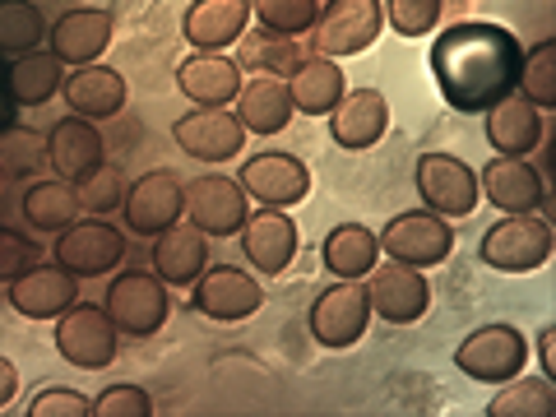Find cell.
I'll return each instance as SVG.
<instances>
[{
    "mask_svg": "<svg viewBox=\"0 0 556 417\" xmlns=\"http://www.w3.org/2000/svg\"><path fill=\"white\" fill-rule=\"evenodd\" d=\"M121 208H126L130 232L159 237L163 228H172V223H181V214H186V186L177 181V172L153 167L139 181H130L126 204H121Z\"/></svg>",
    "mask_w": 556,
    "mask_h": 417,
    "instance_id": "14",
    "label": "cell"
},
{
    "mask_svg": "<svg viewBox=\"0 0 556 417\" xmlns=\"http://www.w3.org/2000/svg\"><path fill=\"white\" fill-rule=\"evenodd\" d=\"M204 269H208V241L200 228L172 223V228L153 237V274H159L167 288H190Z\"/></svg>",
    "mask_w": 556,
    "mask_h": 417,
    "instance_id": "23",
    "label": "cell"
},
{
    "mask_svg": "<svg viewBox=\"0 0 556 417\" xmlns=\"http://www.w3.org/2000/svg\"><path fill=\"white\" fill-rule=\"evenodd\" d=\"M390 130V98L380 89H353L339 98V108L329 112V139L348 153H362L380 144V135Z\"/></svg>",
    "mask_w": 556,
    "mask_h": 417,
    "instance_id": "20",
    "label": "cell"
},
{
    "mask_svg": "<svg viewBox=\"0 0 556 417\" xmlns=\"http://www.w3.org/2000/svg\"><path fill=\"white\" fill-rule=\"evenodd\" d=\"M455 5H468V0H455Z\"/></svg>",
    "mask_w": 556,
    "mask_h": 417,
    "instance_id": "47",
    "label": "cell"
},
{
    "mask_svg": "<svg viewBox=\"0 0 556 417\" xmlns=\"http://www.w3.org/2000/svg\"><path fill=\"white\" fill-rule=\"evenodd\" d=\"M417 195L431 214L441 218H468L478 208V172L455 153H422L417 159Z\"/></svg>",
    "mask_w": 556,
    "mask_h": 417,
    "instance_id": "10",
    "label": "cell"
},
{
    "mask_svg": "<svg viewBox=\"0 0 556 417\" xmlns=\"http://www.w3.org/2000/svg\"><path fill=\"white\" fill-rule=\"evenodd\" d=\"M102 306H108V316H112V325L121 329V334L149 339V334H159V329H163L167 311H172V298H167V283L159 274L126 269V274L112 278L108 302H102Z\"/></svg>",
    "mask_w": 556,
    "mask_h": 417,
    "instance_id": "6",
    "label": "cell"
},
{
    "mask_svg": "<svg viewBox=\"0 0 556 417\" xmlns=\"http://www.w3.org/2000/svg\"><path fill=\"white\" fill-rule=\"evenodd\" d=\"M556 413V386L547 376H515L501 380L486 417H552Z\"/></svg>",
    "mask_w": 556,
    "mask_h": 417,
    "instance_id": "33",
    "label": "cell"
},
{
    "mask_svg": "<svg viewBox=\"0 0 556 417\" xmlns=\"http://www.w3.org/2000/svg\"><path fill=\"white\" fill-rule=\"evenodd\" d=\"M251 24V0H195L181 20V38L195 51L232 47Z\"/></svg>",
    "mask_w": 556,
    "mask_h": 417,
    "instance_id": "24",
    "label": "cell"
},
{
    "mask_svg": "<svg viewBox=\"0 0 556 417\" xmlns=\"http://www.w3.org/2000/svg\"><path fill=\"white\" fill-rule=\"evenodd\" d=\"M292 93H288V79H274V75H255L251 84H241L237 93V121L247 135H283L288 121H292Z\"/></svg>",
    "mask_w": 556,
    "mask_h": 417,
    "instance_id": "28",
    "label": "cell"
},
{
    "mask_svg": "<svg viewBox=\"0 0 556 417\" xmlns=\"http://www.w3.org/2000/svg\"><path fill=\"white\" fill-rule=\"evenodd\" d=\"M306 325H311V334H316L320 348H353L371 325V302L353 278H339L334 288L316 298Z\"/></svg>",
    "mask_w": 556,
    "mask_h": 417,
    "instance_id": "13",
    "label": "cell"
},
{
    "mask_svg": "<svg viewBox=\"0 0 556 417\" xmlns=\"http://www.w3.org/2000/svg\"><path fill=\"white\" fill-rule=\"evenodd\" d=\"M14 394H20V367L10 357H0V408H10Z\"/></svg>",
    "mask_w": 556,
    "mask_h": 417,
    "instance_id": "45",
    "label": "cell"
},
{
    "mask_svg": "<svg viewBox=\"0 0 556 417\" xmlns=\"http://www.w3.org/2000/svg\"><path fill=\"white\" fill-rule=\"evenodd\" d=\"M75 302H79V278L65 265H33L10 283V306L24 320H56Z\"/></svg>",
    "mask_w": 556,
    "mask_h": 417,
    "instance_id": "19",
    "label": "cell"
},
{
    "mask_svg": "<svg viewBox=\"0 0 556 417\" xmlns=\"http://www.w3.org/2000/svg\"><path fill=\"white\" fill-rule=\"evenodd\" d=\"M380 251L399 265H413V269H437L455 251V223L431 214V208H408L386 223L380 232Z\"/></svg>",
    "mask_w": 556,
    "mask_h": 417,
    "instance_id": "5",
    "label": "cell"
},
{
    "mask_svg": "<svg viewBox=\"0 0 556 417\" xmlns=\"http://www.w3.org/2000/svg\"><path fill=\"white\" fill-rule=\"evenodd\" d=\"M47 163V139L28 126H5L0 130V177L28 181L38 177V167Z\"/></svg>",
    "mask_w": 556,
    "mask_h": 417,
    "instance_id": "37",
    "label": "cell"
},
{
    "mask_svg": "<svg viewBox=\"0 0 556 417\" xmlns=\"http://www.w3.org/2000/svg\"><path fill=\"white\" fill-rule=\"evenodd\" d=\"M75 214H79V200L65 181H42L38 177L24 190V218H28L33 232H65L70 223H75Z\"/></svg>",
    "mask_w": 556,
    "mask_h": 417,
    "instance_id": "34",
    "label": "cell"
},
{
    "mask_svg": "<svg viewBox=\"0 0 556 417\" xmlns=\"http://www.w3.org/2000/svg\"><path fill=\"white\" fill-rule=\"evenodd\" d=\"M237 181L251 200H260V208H288L311 195V167L298 153H278V149L255 153L251 163H241Z\"/></svg>",
    "mask_w": 556,
    "mask_h": 417,
    "instance_id": "12",
    "label": "cell"
},
{
    "mask_svg": "<svg viewBox=\"0 0 556 417\" xmlns=\"http://www.w3.org/2000/svg\"><path fill=\"white\" fill-rule=\"evenodd\" d=\"M306 61V51L298 47V38H283V33H241L237 38V65L241 70H255V75H274V79H292L298 65Z\"/></svg>",
    "mask_w": 556,
    "mask_h": 417,
    "instance_id": "32",
    "label": "cell"
},
{
    "mask_svg": "<svg viewBox=\"0 0 556 417\" xmlns=\"http://www.w3.org/2000/svg\"><path fill=\"white\" fill-rule=\"evenodd\" d=\"M386 28V10L380 0H329L316 14V47L320 56L339 61V56H362Z\"/></svg>",
    "mask_w": 556,
    "mask_h": 417,
    "instance_id": "9",
    "label": "cell"
},
{
    "mask_svg": "<svg viewBox=\"0 0 556 417\" xmlns=\"http://www.w3.org/2000/svg\"><path fill=\"white\" fill-rule=\"evenodd\" d=\"M172 139L181 144V153L200 163H228L247 144V130L241 121L223 108H200V112H186L177 126H172Z\"/></svg>",
    "mask_w": 556,
    "mask_h": 417,
    "instance_id": "17",
    "label": "cell"
},
{
    "mask_svg": "<svg viewBox=\"0 0 556 417\" xmlns=\"http://www.w3.org/2000/svg\"><path fill=\"white\" fill-rule=\"evenodd\" d=\"M538 362H543V376L556 380V325H547L543 334H538Z\"/></svg>",
    "mask_w": 556,
    "mask_h": 417,
    "instance_id": "44",
    "label": "cell"
},
{
    "mask_svg": "<svg viewBox=\"0 0 556 417\" xmlns=\"http://www.w3.org/2000/svg\"><path fill=\"white\" fill-rule=\"evenodd\" d=\"M478 190L501 208V214H543L547 223L556 214L547 177L529 159H501V153H496V159L482 167Z\"/></svg>",
    "mask_w": 556,
    "mask_h": 417,
    "instance_id": "7",
    "label": "cell"
},
{
    "mask_svg": "<svg viewBox=\"0 0 556 417\" xmlns=\"http://www.w3.org/2000/svg\"><path fill=\"white\" fill-rule=\"evenodd\" d=\"M190 288H195L190 292V306L218 325L251 320L255 311L265 306V288H260L247 269H204Z\"/></svg>",
    "mask_w": 556,
    "mask_h": 417,
    "instance_id": "15",
    "label": "cell"
},
{
    "mask_svg": "<svg viewBox=\"0 0 556 417\" xmlns=\"http://www.w3.org/2000/svg\"><path fill=\"white\" fill-rule=\"evenodd\" d=\"M56 353L70 362L75 371H108L116 362L121 348V329L112 325L108 306L98 302H75L70 311L56 316Z\"/></svg>",
    "mask_w": 556,
    "mask_h": 417,
    "instance_id": "3",
    "label": "cell"
},
{
    "mask_svg": "<svg viewBox=\"0 0 556 417\" xmlns=\"http://www.w3.org/2000/svg\"><path fill=\"white\" fill-rule=\"evenodd\" d=\"M14 112H20V108H14V98H10V89H5V70H0V130L14 126Z\"/></svg>",
    "mask_w": 556,
    "mask_h": 417,
    "instance_id": "46",
    "label": "cell"
},
{
    "mask_svg": "<svg viewBox=\"0 0 556 417\" xmlns=\"http://www.w3.org/2000/svg\"><path fill=\"white\" fill-rule=\"evenodd\" d=\"M515 93L533 102L538 112H552L556 108V42H538L525 51L519 61V79H515Z\"/></svg>",
    "mask_w": 556,
    "mask_h": 417,
    "instance_id": "36",
    "label": "cell"
},
{
    "mask_svg": "<svg viewBox=\"0 0 556 417\" xmlns=\"http://www.w3.org/2000/svg\"><path fill=\"white\" fill-rule=\"evenodd\" d=\"M543 112L533 108V102H525L519 93L501 98L492 112H486V139H492V149L501 153V159H529V153L543 144Z\"/></svg>",
    "mask_w": 556,
    "mask_h": 417,
    "instance_id": "25",
    "label": "cell"
},
{
    "mask_svg": "<svg viewBox=\"0 0 556 417\" xmlns=\"http://www.w3.org/2000/svg\"><path fill=\"white\" fill-rule=\"evenodd\" d=\"M65 84V65L51 51H24L5 65V89L14 98V108H42L61 93Z\"/></svg>",
    "mask_w": 556,
    "mask_h": 417,
    "instance_id": "31",
    "label": "cell"
},
{
    "mask_svg": "<svg viewBox=\"0 0 556 417\" xmlns=\"http://www.w3.org/2000/svg\"><path fill=\"white\" fill-rule=\"evenodd\" d=\"M552 223L543 214H506L482 232L478 260L496 274H533L552 260Z\"/></svg>",
    "mask_w": 556,
    "mask_h": 417,
    "instance_id": "2",
    "label": "cell"
},
{
    "mask_svg": "<svg viewBox=\"0 0 556 417\" xmlns=\"http://www.w3.org/2000/svg\"><path fill=\"white\" fill-rule=\"evenodd\" d=\"M288 93H292V108H298L302 116H329L339 108V98L348 93V79H343L339 61L306 56L298 65V75L288 79Z\"/></svg>",
    "mask_w": 556,
    "mask_h": 417,
    "instance_id": "30",
    "label": "cell"
},
{
    "mask_svg": "<svg viewBox=\"0 0 556 417\" xmlns=\"http://www.w3.org/2000/svg\"><path fill=\"white\" fill-rule=\"evenodd\" d=\"M126 260V237L112 223H70L56 232V265H65L75 278H102Z\"/></svg>",
    "mask_w": 556,
    "mask_h": 417,
    "instance_id": "16",
    "label": "cell"
},
{
    "mask_svg": "<svg viewBox=\"0 0 556 417\" xmlns=\"http://www.w3.org/2000/svg\"><path fill=\"white\" fill-rule=\"evenodd\" d=\"M441 5L445 0H386L380 10H386L394 33H404V38H427V33L441 24Z\"/></svg>",
    "mask_w": 556,
    "mask_h": 417,
    "instance_id": "40",
    "label": "cell"
},
{
    "mask_svg": "<svg viewBox=\"0 0 556 417\" xmlns=\"http://www.w3.org/2000/svg\"><path fill=\"white\" fill-rule=\"evenodd\" d=\"M177 89L195 102V108H228L241 93V65L228 61L223 51H195L177 70Z\"/></svg>",
    "mask_w": 556,
    "mask_h": 417,
    "instance_id": "22",
    "label": "cell"
},
{
    "mask_svg": "<svg viewBox=\"0 0 556 417\" xmlns=\"http://www.w3.org/2000/svg\"><path fill=\"white\" fill-rule=\"evenodd\" d=\"M320 260L334 278H367L380 265V237L367 228V223H339L334 232L320 241Z\"/></svg>",
    "mask_w": 556,
    "mask_h": 417,
    "instance_id": "29",
    "label": "cell"
},
{
    "mask_svg": "<svg viewBox=\"0 0 556 417\" xmlns=\"http://www.w3.org/2000/svg\"><path fill=\"white\" fill-rule=\"evenodd\" d=\"M529 367V339L515 325H482L455 348V371L478 386H501Z\"/></svg>",
    "mask_w": 556,
    "mask_h": 417,
    "instance_id": "4",
    "label": "cell"
},
{
    "mask_svg": "<svg viewBox=\"0 0 556 417\" xmlns=\"http://www.w3.org/2000/svg\"><path fill=\"white\" fill-rule=\"evenodd\" d=\"M247 214H251V195L241 190L237 177L204 172V177L186 181V218L204 237H237Z\"/></svg>",
    "mask_w": 556,
    "mask_h": 417,
    "instance_id": "8",
    "label": "cell"
},
{
    "mask_svg": "<svg viewBox=\"0 0 556 417\" xmlns=\"http://www.w3.org/2000/svg\"><path fill=\"white\" fill-rule=\"evenodd\" d=\"M47 163L61 172V181H79L102 163V135L93 121L65 116L47 130Z\"/></svg>",
    "mask_w": 556,
    "mask_h": 417,
    "instance_id": "27",
    "label": "cell"
},
{
    "mask_svg": "<svg viewBox=\"0 0 556 417\" xmlns=\"http://www.w3.org/2000/svg\"><path fill=\"white\" fill-rule=\"evenodd\" d=\"M47 20L33 0H0V56H24V51H38V42L47 38Z\"/></svg>",
    "mask_w": 556,
    "mask_h": 417,
    "instance_id": "35",
    "label": "cell"
},
{
    "mask_svg": "<svg viewBox=\"0 0 556 417\" xmlns=\"http://www.w3.org/2000/svg\"><path fill=\"white\" fill-rule=\"evenodd\" d=\"M525 47L501 24H450L431 42V79L450 112L482 116L515 93Z\"/></svg>",
    "mask_w": 556,
    "mask_h": 417,
    "instance_id": "1",
    "label": "cell"
},
{
    "mask_svg": "<svg viewBox=\"0 0 556 417\" xmlns=\"http://www.w3.org/2000/svg\"><path fill=\"white\" fill-rule=\"evenodd\" d=\"M367 302H371V316L390 320V325H413L427 316L431 306V283L422 278V269L413 265H399V260H386L367 274Z\"/></svg>",
    "mask_w": 556,
    "mask_h": 417,
    "instance_id": "11",
    "label": "cell"
},
{
    "mask_svg": "<svg viewBox=\"0 0 556 417\" xmlns=\"http://www.w3.org/2000/svg\"><path fill=\"white\" fill-rule=\"evenodd\" d=\"M89 417H153V399L144 386H108L93 399Z\"/></svg>",
    "mask_w": 556,
    "mask_h": 417,
    "instance_id": "41",
    "label": "cell"
},
{
    "mask_svg": "<svg viewBox=\"0 0 556 417\" xmlns=\"http://www.w3.org/2000/svg\"><path fill=\"white\" fill-rule=\"evenodd\" d=\"M112 10H70L65 20L51 24L47 42H51V56H56L61 65L79 70V65H93L102 51L112 47Z\"/></svg>",
    "mask_w": 556,
    "mask_h": 417,
    "instance_id": "21",
    "label": "cell"
},
{
    "mask_svg": "<svg viewBox=\"0 0 556 417\" xmlns=\"http://www.w3.org/2000/svg\"><path fill=\"white\" fill-rule=\"evenodd\" d=\"M251 14L260 20V28L283 33V38H302V33L316 28L320 0H251Z\"/></svg>",
    "mask_w": 556,
    "mask_h": 417,
    "instance_id": "39",
    "label": "cell"
},
{
    "mask_svg": "<svg viewBox=\"0 0 556 417\" xmlns=\"http://www.w3.org/2000/svg\"><path fill=\"white\" fill-rule=\"evenodd\" d=\"M93 408V399H84L79 390H70V386H47L28 399V417H89Z\"/></svg>",
    "mask_w": 556,
    "mask_h": 417,
    "instance_id": "42",
    "label": "cell"
},
{
    "mask_svg": "<svg viewBox=\"0 0 556 417\" xmlns=\"http://www.w3.org/2000/svg\"><path fill=\"white\" fill-rule=\"evenodd\" d=\"M38 260H42L38 241H28L24 232H14V228H0V283H14V278L28 274Z\"/></svg>",
    "mask_w": 556,
    "mask_h": 417,
    "instance_id": "43",
    "label": "cell"
},
{
    "mask_svg": "<svg viewBox=\"0 0 556 417\" xmlns=\"http://www.w3.org/2000/svg\"><path fill=\"white\" fill-rule=\"evenodd\" d=\"M237 237H241V251H247V260L265 278L283 274L292 260H298V247H302L298 223H292L283 208H260V214H247V223H241Z\"/></svg>",
    "mask_w": 556,
    "mask_h": 417,
    "instance_id": "18",
    "label": "cell"
},
{
    "mask_svg": "<svg viewBox=\"0 0 556 417\" xmlns=\"http://www.w3.org/2000/svg\"><path fill=\"white\" fill-rule=\"evenodd\" d=\"M61 93H65V108L84 121H108L126 108V79H121L112 65H98V61L79 65L75 75H65Z\"/></svg>",
    "mask_w": 556,
    "mask_h": 417,
    "instance_id": "26",
    "label": "cell"
},
{
    "mask_svg": "<svg viewBox=\"0 0 556 417\" xmlns=\"http://www.w3.org/2000/svg\"><path fill=\"white\" fill-rule=\"evenodd\" d=\"M126 190H130L126 172L116 163H98L89 177L75 181V200H79V208H89V214L102 218V214H116V208L126 204Z\"/></svg>",
    "mask_w": 556,
    "mask_h": 417,
    "instance_id": "38",
    "label": "cell"
}]
</instances>
